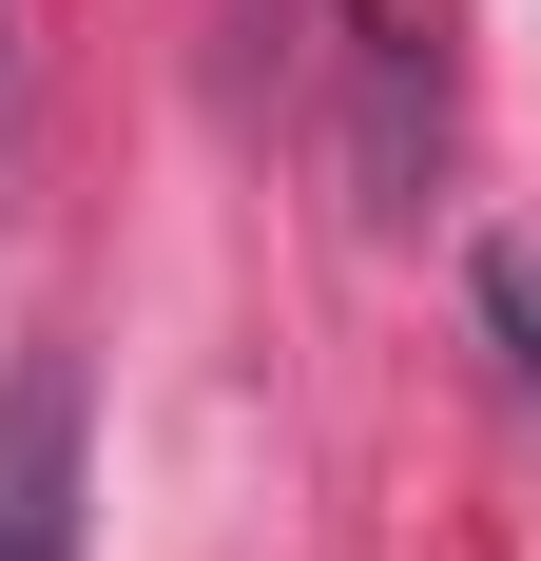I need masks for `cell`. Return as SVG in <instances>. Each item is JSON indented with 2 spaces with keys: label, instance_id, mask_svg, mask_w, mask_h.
<instances>
[{
  "label": "cell",
  "instance_id": "cell-1",
  "mask_svg": "<svg viewBox=\"0 0 541 561\" xmlns=\"http://www.w3.org/2000/svg\"><path fill=\"white\" fill-rule=\"evenodd\" d=\"M329 78H348V194L368 214H426L445 194V58L406 0H348L329 20Z\"/></svg>",
  "mask_w": 541,
  "mask_h": 561
},
{
  "label": "cell",
  "instance_id": "cell-2",
  "mask_svg": "<svg viewBox=\"0 0 541 561\" xmlns=\"http://www.w3.org/2000/svg\"><path fill=\"white\" fill-rule=\"evenodd\" d=\"M78 348H20L0 368V561H78Z\"/></svg>",
  "mask_w": 541,
  "mask_h": 561
},
{
  "label": "cell",
  "instance_id": "cell-3",
  "mask_svg": "<svg viewBox=\"0 0 541 561\" xmlns=\"http://www.w3.org/2000/svg\"><path fill=\"white\" fill-rule=\"evenodd\" d=\"M484 348H503V388L541 407V272H522V252H484Z\"/></svg>",
  "mask_w": 541,
  "mask_h": 561
}]
</instances>
